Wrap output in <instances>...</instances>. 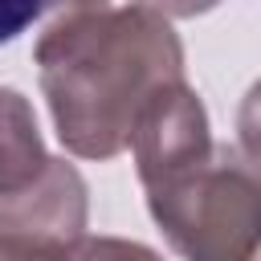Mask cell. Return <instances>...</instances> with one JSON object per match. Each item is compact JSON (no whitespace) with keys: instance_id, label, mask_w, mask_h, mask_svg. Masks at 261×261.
<instances>
[{"instance_id":"9c48e42d","label":"cell","mask_w":261,"mask_h":261,"mask_svg":"<svg viewBox=\"0 0 261 261\" xmlns=\"http://www.w3.org/2000/svg\"><path fill=\"white\" fill-rule=\"evenodd\" d=\"M143 8H151V12H159L163 20L167 16H196V12H208V8H216L220 0H139Z\"/></svg>"},{"instance_id":"8992f818","label":"cell","mask_w":261,"mask_h":261,"mask_svg":"<svg viewBox=\"0 0 261 261\" xmlns=\"http://www.w3.org/2000/svg\"><path fill=\"white\" fill-rule=\"evenodd\" d=\"M61 261H163L155 249L122 237H82L65 249Z\"/></svg>"},{"instance_id":"7a4b0ae2","label":"cell","mask_w":261,"mask_h":261,"mask_svg":"<svg viewBox=\"0 0 261 261\" xmlns=\"http://www.w3.org/2000/svg\"><path fill=\"white\" fill-rule=\"evenodd\" d=\"M143 192L159 232L184 261H257L261 257L257 171L232 147L212 143L208 159Z\"/></svg>"},{"instance_id":"6da1fadb","label":"cell","mask_w":261,"mask_h":261,"mask_svg":"<svg viewBox=\"0 0 261 261\" xmlns=\"http://www.w3.org/2000/svg\"><path fill=\"white\" fill-rule=\"evenodd\" d=\"M33 57L57 139L77 159L126 151L147 98L167 82H184L175 29L143 4L57 16Z\"/></svg>"},{"instance_id":"3957f363","label":"cell","mask_w":261,"mask_h":261,"mask_svg":"<svg viewBox=\"0 0 261 261\" xmlns=\"http://www.w3.org/2000/svg\"><path fill=\"white\" fill-rule=\"evenodd\" d=\"M126 147L135 151L143 188H155L196 167L200 159H208L212 135H208V114H204L200 94L188 82H167L163 90H155L147 106L139 110Z\"/></svg>"},{"instance_id":"277c9868","label":"cell","mask_w":261,"mask_h":261,"mask_svg":"<svg viewBox=\"0 0 261 261\" xmlns=\"http://www.w3.org/2000/svg\"><path fill=\"white\" fill-rule=\"evenodd\" d=\"M86 212H90V200H86L82 171L49 155V163L33 184L0 196V237L69 249L73 241L86 237Z\"/></svg>"},{"instance_id":"ba28073f","label":"cell","mask_w":261,"mask_h":261,"mask_svg":"<svg viewBox=\"0 0 261 261\" xmlns=\"http://www.w3.org/2000/svg\"><path fill=\"white\" fill-rule=\"evenodd\" d=\"M61 257H65V249L20 241V237H0V261H61Z\"/></svg>"},{"instance_id":"52a82bcc","label":"cell","mask_w":261,"mask_h":261,"mask_svg":"<svg viewBox=\"0 0 261 261\" xmlns=\"http://www.w3.org/2000/svg\"><path fill=\"white\" fill-rule=\"evenodd\" d=\"M45 0H0V45L16 41L37 16H41Z\"/></svg>"},{"instance_id":"5b68a950","label":"cell","mask_w":261,"mask_h":261,"mask_svg":"<svg viewBox=\"0 0 261 261\" xmlns=\"http://www.w3.org/2000/svg\"><path fill=\"white\" fill-rule=\"evenodd\" d=\"M49 151L37 130V114L20 90L0 86V196L20 192L41 175Z\"/></svg>"}]
</instances>
